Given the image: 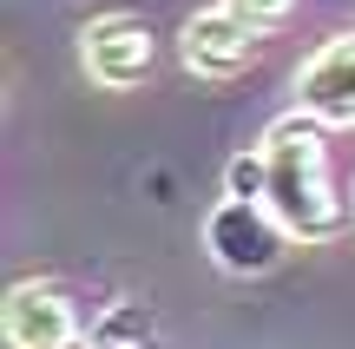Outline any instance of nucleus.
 Segmentation results:
<instances>
[{"instance_id": "4", "label": "nucleus", "mask_w": 355, "mask_h": 349, "mask_svg": "<svg viewBox=\"0 0 355 349\" xmlns=\"http://www.w3.org/2000/svg\"><path fill=\"white\" fill-rule=\"evenodd\" d=\"M0 323H7L13 349H86V337H92L79 303L66 297L60 284H40V277H20V284L7 290Z\"/></svg>"}, {"instance_id": "8", "label": "nucleus", "mask_w": 355, "mask_h": 349, "mask_svg": "<svg viewBox=\"0 0 355 349\" xmlns=\"http://www.w3.org/2000/svg\"><path fill=\"white\" fill-rule=\"evenodd\" d=\"M217 7H224V13H237L250 33H270V26H283V20L296 13V0H217Z\"/></svg>"}, {"instance_id": "2", "label": "nucleus", "mask_w": 355, "mask_h": 349, "mask_svg": "<svg viewBox=\"0 0 355 349\" xmlns=\"http://www.w3.org/2000/svg\"><path fill=\"white\" fill-rule=\"evenodd\" d=\"M290 244L296 237L277 224V211L263 198H224L204 218V250H211V264L224 277H270Z\"/></svg>"}, {"instance_id": "10", "label": "nucleus", "mask_w": 355, "mask_h": 349, "mask_svg": "<svg viewBox=\"0 0 355 349\" xmlns=\"http://www.w3.org/2000/svg\"><path fill=\"white\" fill-rule=\"evenodd\" d=\"M349 205H355V185H349Z\"/></svg>"}, {"instance_id": "7", "label": "nucleus", "mask_w": 355, "mask_h": 349, "mask_svg": "<svg viewBox=\"0 0 355 349\" xmlns=\"http://www.w3.org/2000/svg\"><path fill=\"white\" fill-rule=\"evenodd\" d=\"M86 349H165V330H158L152 303L119 297V303H105V310L92 316V337H86Z\"/></svg>"}, {"instance_id": "6", "label": "nucleus", "mask_w": 355, "mask_h": 349, "mask_svg": "<svg viewBox=\"0 0 355 349\" xmlns=\"http://www.w3.org/2000/svg\"><path fill=\"white\" fill-rule=\"evenodd\" d=\"M178 60L198 79H237L243 66L257 60V33L224 7H198L184 20V33H178Z\"/></svg>"}, {"instance_id": "5", "label": "nucleus", "mask_w": 355, "mask_h": 349, "mask_svg": "<svg viewBox=\"0 0 355 349\" xmlns=\"http://www.w3.org/2000/svg\"><path fill=\"white\" fill-rule=\"evenodd\" d=\"M296 112L316 126H355V33H336L296 66Z\"/></svg>"}, {"instance_id": "3", "label": "nucleus", "mask_w": 355, "mask_h": 349, "mask_svg": "<svg viewBox=\"0 0 355 349\" xmlns=\"http://www.w3.org/2000/svg\"><path fill=\"white\" fill-rule=\"evenodd\" d=\"M79 66L92 73V86L132 92L152 73V26H145V13H132V7L92 13V20L79 26Z\"/></svg>"}, {"instance_id": "9", "label": "nucleus", "mask_w": 355, "mask_h": 349, "mask_svg": "<svg viewBox=\"0 0 355 349\" xmlns=\"http://www.w3.org/2000/svg\"><path fill=\"white\" fill-rule=\"evenodd\" d=\"M224 198H263V152H237L224 165Z\"/></svg>"}, {"instance_id": "1", "label": "nucleus", "mask_w": 355, "mask_h": 349, "mask_svg": "<svg viewBox=\"0 0 355 349\" xmlns=\"http://www.w3.org/2000/svg\"><path fill=\"white\" fill-rule=\"evenodd\" d=\"M263 205L296 244H329L349 231V198L329 178V152H322V126L309 112H283L263 132Z\"/></svg>"}]
</instances>
